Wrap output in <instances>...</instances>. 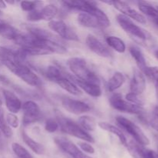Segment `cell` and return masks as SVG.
I'll return each instance as SVG.
<instances>
[{
    "label": "cell",
    "instance_id": "6da1fadb",
    "mask_svg": "<svg viewBox=\"0 0 158 158\" xmlns=\"http://www.w3.org/2000/svg\"><path fill=\"white\" fill-rule=\"evenodd\" d=\"M2 63L11 73L21 79L29 86H35V87H41L43 86V81L40 77L30 67H29L23 62L7 60Z\"/></svg>",
    "mask_w": 158,
    "mask_h": 158
},
{
    "label": "cell",
    "instance_id": "7a4b0ae2",
    "mask_svg": "<svg viewBox=\"0 0 158 158\" xmlns=\"http://www.w3.org/2000/svg\"><path fill=\"white\" fill-rule=\"evenodd\" d=\"M68 68L73 77L84 81L100 85V80L96 73L89 67L85 59L81 57H71L66 61Z\"/></svg>",
    "mask_w": 158,
    "mask_h": 158
},
{
    "label": "cell",
    "instance_id": "3957f363",
    "mask_svg": "<svg viewBox=\"0 0 158 158\" xmlns=\"http://www.w3.org/2000/svg\"><path fill=\"white\" fill-rule=\"evenodd\" d=\"M56 120L59 123L60 130L64 134L73 136L76 138H78L88 143L94 142V137L89 133L82 129L78 123H76L74 120L63 117V116H58Z\"/></svg>",
    "mask_w": 158,
    "mask_h": 158
},
{
    "label": "cell",
    "instance_id": "277c9868",
    "mask_svg": "<svg viewBox=\"0 0 158 158\" xmlns=\"http://www.w3.org/2000/svg\"><path fill=\"white\" fill-rule=\"evenodd\" d=\"M115 119L120 128L124 130L127 134H129L135 140L137 143L143 147L150 144V140L148 137L143 133L141 128L137 126L136 123L123 116H117Z\"/></svg>",
    "mask_w": 158,
    "mask_h": 158
},
{
    "label": "cell",
    "instance_id": "5b68a950",
    "mask_svg": "<svg viewBox=\"0 0 158 158\" xmlns=\"http://www.w3.org/2000/svg\"><path fill=\"white\" fill-rule=\"evenodd\" d=\"M116 19L122 29H123V31L131 36L136 38L139 41L141 42H145L148 39V32H145V30H143L142 28L135 24L134 21L130 18L122 14H118Z\"/></svg>",
    "mask_w": 158,
    "mask_h": 158
},
{
    "label": "cell",
    "instance_id": "8992f818",
    "mask_svg": "<svg viewBox=\"0 0 158 158\" xmlns=\"http://www.w3.org/2000/svg\"><path fill=\"white\" fill-rule=\"evenodd\" d=\"M110 106L116 110L122 113H127L131 114H141L143 108L141 106L133 104L127 101L120 94H114L109 99Z\"/></svg>",
    "mask_w": 158,
    "mask_h": 158
},
{
    "label": "cell",
    "instance_id": "52a82bcc",
    "mask_svg": "<svg viewBox=\"0 0 158 158\" xmlns=\"http://www.w3.org/2000/svg\"><path fill=\"white\" fill-rule=\"evenodd\" d=\"M48 26L52 32L63 40L73 42L80 41V38L77 32L63 20L53 19L49 22Z\"/></svg>",
    "mask_w": 158,
    "mask_h": 158
},
{
    "label": "cell",
    "instance_id": "ba28073f",
    "mask_svg": "<svg viewBox=\"0 0 158 158\" xmlns=\"http://www.w3.org/2000/svg\"><path fill=\"white\" fill-rule=\"evenodd\" d=\"M23 110V124L26 127L35 123L41 117L40 106L33 100H26L22 105Z\"/></svg>",
    "mask_w": 158,
    "mask_h": 158
},
{
    "label": "cell",
    "instance_id": "9c48e42d",
    "mask_svg": "<svg viewBox=\"0 0 158 158\" xmlns=\"http://www.w3.org/2000/svg\"><path fill=\"white\" fill-rule=\"evenodd\" d=\"M103 3L113 6L116 9L120 11L122 15L128 17L131 19L134 20L140 24L145 25L147 23V19L143 14L137 12L136 9L131 8L126 2L123 1H103Z\"/></svg>",
    "mask_w": 158,
    "mask_h": 158
},
{
    "label": "cell",
    "instance_id": "30bf717a",
    "mask_svg": "<svg viewBox=\"0 0 158 158\" xmlns=\"http://www.w3.org/2000/svg\"><path fill=\"white\" fill-rule=\"evenodd\" d=\"M54 142L60 150L69 154L73 158H93L85 154L77 145L73 143L66 137H56L54 138Z\"/></svg>",
    "mask_w": 158,
    "mask_h": 158
},
{
    "label": "cell",
    "instance_id": "8fae6325",
    "mask_svg": "<svg viewBox=\"0 0 158 158\" xmlns=\"http://www.w3.org/2000/svg\"><path fill=\"white\" fill-rule=\"evenodd\" d=\"M61 105L67 112L75 115H82L91 110L90 106L88 103L68 97L61 99Z\"/></svg>",
    "mask_w": 158,
    "mask_h": 158
},
{
    "label": "cell",
    "instance_id": "7c38bea8",
    "mask_svg": "<svg viewBox=\"0 0 158 158\" xmlns=\"http://www.w3.org/2000/svg\"><path fill=\"white\" fill-rule=\"evenodd\" d=\"M86 45L89 48V50L100 57L111 58L114 56L112 50L103 42L100 41L97 37L92 34H89L86 36Z\"/></svg>",
    "mask_w": 158,
    "mask_h": 158
},
{
    "label": "cell",
    "instance_id": "4fadbf2b",
    "mask_svg": "<svg viewBox=\"0 0 158 158\" xmlns=\"http://www.w3.org/2000/svg\"><path fill=\"white\" fill-rule=\"evenodd\" d=\"M3 97L5 100V104L9 113L16 114L22 110V101L18 96L12 91L6 89H2Z\"/></svg>",
    "mask_w": 158,
    "mask_h": 158
},
{
    "label": "cell",
    "instance_id": "5bb4252c",
    "mask_svg": "<svg viewBox=\"0 0 158 158\" xmlns=\"http://www.w3.org/2000/svg\"><path fill=\"white\" fill-rule=\"evenodd\" d=\"M69 76L71 80L81 89L82 92H85L87 95L90 96L94 98H99L102 96V89L100 87V85L80 80V79L76 78L73 75Z\"/></svg>",
    "mask_w": 158,
    "mask_h": 158
},
{
    "label": "cell",
    "instance_id": "9a60e30c",
    "mask_svg": "<svg viewBox=\"0 0 158 158\" xmlns=\"http://www.w3.org/2000/svg\"><path fill=\"white\" fill-rule=\"evenodd\" d=\"M146 89V80L143 73L138 69H134L130 84V91L135 95H140Z\"/></svg>",
    "mask_w": 158,
    "mask_h": 158
},
{
    "label": "cell",
    "instance_id": "2e32d148",
    "mask_svg": "<svg viewBox=\"0 0 158 158\" xmlns=\"http://www.w3.org/2000/svg\"><path fill=\"white\" fill-rule=\"evenodd\" d=\"M56 83L59 86H60L62 89H64L65 91H66V92H68L69 94H70L71 95L73 96L80 97V96H81L82 94H83V92L81 91V89L78 87V86H77L72 80H71L69 74H66V76L62 77V78L60 79V80H59Z\"/></svg>",
    "mask_w": 158,
    "mask_h": 158
},
{
    "label": "cell",
    "instance_id": "e0dca14e",
    "mask_svg": "<svg viewBox=\"0 0 158 158\" xmlns=\"http://www.w3.org/2000/svg\"><path fill=\"white\" fill-rule=\"evenodd\" d=\"M21 137L26 146L31 150L33 153L37 155H43L46 153V148L42 143H39L36 140L32 139V137L28 135L27 133L25 131H21Z\"/></svg>",
    "mask_w": 158,
    "mask_h": 158
},
{
    "label": "cell",
    "instance_id": "ac0fdd59",
    "mask_svg": "<svg viewBox=\"0 0 158 158\" xmlns=\"http://www.w3.org/2000/svg\"><path fill=\"white\" fill-rule=\"evenodd\" d=\"M130 151L139 158H158V153L148 148H144L138 143L127 145Z\"/></svg>",
    "mask_w": 158,
    "mask_h": 158
},
{
    "label": "cell",
    "instance_id": "d6986e66",
    "mask_svg": "<svg viewBox=\"0 0 158 158\" xmlns=\"http://www.w3.org/2000/svg\"><path fill=\"white\" fill-rule=\"evenodd\" d=\"M97 125L103 131L110 133V134L116 136L118 138V140H120L121 144L127 146V139L126 136L124 135L123 131L120 128L117 127L116 126L111 124V123H107V122H99Z\"/></svg>",
    "mask_w": 158,
    "mask_h": 158
},
{
    "label": "cell",
    "instance_id": "ffe728a7",
    "mask_svg": "<svg viewBox=\"0 0 158 158\" xmlns=\"http://www.w3.org/2000/svg\"><path fill=\"white\" fill-rule=\"evenodd\" d=\"M128 49H129L131 56L135 60L136 64L138 66L139 70L141 71L142 73L144 72L146 68L148 67V65H147L146 59H145V56L141 49L135 45H131Z\"/></svg>",
    "mask_w": 158,
    "mask_h": 158
},
{
    "label": "cell",
    "instance_id": "44dd1931",
    "mask_svg": "<svg viewBox=\"0 0 158 158\" xmlns=\"http://www.w3.org/2000/svg\"><path fill=\"white\" fill-rule=\"evenodd\" d=\"M20 32L14 26L0 19V36L9 40L15 41Z\"/></svg>",
    "mask_w": 158,
    "mask_h": 158
},
{
    "label": "cell",
    "instance_id": "7402d4cb",
    "mask_svg": "<svg viewBox=\"0 0 158 158\" xmlns=\"http://www.w3.org/2000/svg\"><path fill=\"white\" fill-rule=\"evenodd\" d=\"M126 82V77L123 73L120 72H116L109 79L106 83V88L109 92H114L120 89Z\"/></svg>",
    "mask_w": 158,
    "mask_h": 158
},
{
    "label": "cell",
    "instance_id": "603a6c76",
    "mask_svg": "<svg viewBox=\"0 0 158 158\" xmlns=\"http://www.w3.org/2000/svg\"><path fill=\"white\" fill-rule=\"evenodd\" d=\"M77 22L83 27L100 28L97 19L87 12H80L77 15Z\"/></svg>",
    "mask_w": 158,
    "mask_h": 158
},
{
    "label": "cell",
    "instance_id": "cb8c5ba5",
    "mask_svg": "<svg viewBox=\"0 0 158 158\" xmlns=\"http://www.w3.org/2000/svg\"><path fill=\"white\" fill-rule=\"evenodd\" d=\"M66 75V74L63 72L59 66H55V65L48 66L43 71V76L49 81L53 82L55 83Z\"/></svg>",
    "mask_w": 158,
    "mask_h": 158
},
{
    "label": "cell",
    "instance_id": "d4e9b609",
    "mask_svg": "<svg viewBox=\"0 0 158 158\" xmlns=\"http://www.w3.org/2000/svg\"><path fill=\"white\" fill-rule=\"evenodd\" d=\"M106 42L108 46H110L111 49H113L114 51L119 52V53H123L126 51V44H125L124 41L120 37L111 35H107L106 37Z\"/></svg>",
    "mask_w": 158,
    "mask_h": 158
},
{
    "label": "cell",
    "instance_id": "484cf974",
    "mask_svg": "<svg viewBox=\"0 0 158 158\" xmlns=\"http://www.w3.org/2000/svg\"><path fill=\"white\" fill-rule=\"evenodd\" d=\"M58 7L56 5L52 4V3L43 6L41 9H40L41 19L44 20V21L50 22L53 20L54 18L58 14Z\"/></svg>",
    "mask_w": 158,
    "mask_h": 158
},
{
    "label": "cell",
    "instance_id": "4316f807",
    "mask_svg": "<svg viewBox=\"0 0 158 158\" xmlns=\"http://www.w3.org/2000/svg\"><path fill=\"white\" fill-rule=\"evenodd\" d=\"M78 124L86 132L94 131L97 127V122L94 117L89 115H82L78 119Z\"/></svg>",
    "mask_w": 158,
    "mask_h": 158
},
{
    "label": "cell",
    "instance_id": "83f0119b",
    "mask_svg": "<svg viewBox=\"0 0 158 158\" xmlns=\"http://www.w3.org/2000/svg\"><path fill=\"white\" fill-rule=\"evenodd\" d=\"M29 33L41 40H52L56 41V37L52 35L49 31L39 27H29Z\"/></svg>",
    "mask_w": 158,
    "mask_h": 158
},
{
    "label": "cell",
    "instance_id": "f1b7e54d",
    "mask_svg": "<svg viewBox=\"0 0 158 158\" xmlns=\"http://www.w3.org/2000/svg\"><path fill=\"white\" fill-rule=\"evenodd\" d=\"M138 8L141 12L151 18V19L158 17V9L152 5L145 2H138Z\"/></svg>",
    "mask_w": 158,
    "mask_h": 158
},
{
    "label": "cell",
    "instance_id": "f546056e",
    "mask_svg": "<svg viewBox=\"0 0 158 158\" xmlns=\"http://www.w3.org/2000/svg\"><path fill=\"white\" fill-rule=\"evenodd\" d=\"M11 147H12L13 153L18 158H34L33 156L29 153V151L26 148H25L19 143L13 142Z\"/></svg>",
    "mask_w": 158,
    "mask_h": 158
},
{
    "label": "cell",
    "instance_id": "4dcf8cb0",
    "mask_svg": "<svg viewBox=\"0 0 158 158\" xmlns=\"http://www.w3.org/2000/svg\"><path fill=\"white\" fill-rule=\"evenodd\" d=\"M0 131L7 138H10L13 135L12 128L9 127V125L6 123V120L4 115V111L1 108H0Z\"/></svg>",
    "mask_w": 158,
    "mask_h": 158
},
{
    "label": "cell",
    "instance_id": "1f68e13d",
    "mask_svg": "<svg viewBox=\"0 0 158 158\" xmlns=\"http://www.w3.org/2000/svg\"><path fill=\"white\" fill-rule=\"evenodd\" d=\"M43 4V2L40 1H23L20 2V7L22 10L29 13L35 9H39Z\"/></svg>",
    "mask_w": 158,
    "mask_h": 158
},
{
    "label": "cell",
    "instance_id": "d6a6232c",
    "mask_svg": "<svg viewBox=\"0 0 158 158\" xmlns=\"http://www.w3.org/2000/svg\"><path fill=\"white\" fill-rule=\"evenodd\" d=\"M59 128H60V126H59V123L56 119L50 117V118H48L45 122L44 129L47 133L53 134L58 131Z\"/></svg>",
    "mask_w": 158,
    "mask_h": 158
},
{
    "label": "cell",
    "instance_id": "836d02e7",
    "mask_svg": "<svg viewBox=\"0 0 158 158\" xmlns=\"http://www.w3.org/2000/svg\"><path fill=\"white\" fill-rule=\"evenodd\" d=\"M143 73L156 84H158V66H148Z\"/></svg>",
    "mask_w": 158,
    "mask_h": 158
},
{
    "label": "cell",
    "instance_id": "e575fe53",
    "mask_svg": "<svg viewBox=\"0 0 158 158\" xmlns=\"http://www.w3.org/2000/svg\"><path fill=\"white\" fill-rule=\"evenodd\" d=\"M6 120L7 124L11 128L16 129L19 126V118L16 116V114L9 113V114H6Z\"/></svg>",
    "mask_w": 158,
    "mask_h": 158
},
{
    "label": "cell",
    "instance_id": "d590c367",
    "mask_svg": "<svg viewBox=\"0 0 158 158\" xmlns=\"http://www.w3.org/2000/svg\"><path fill=\"white\" fill-rule=\"evenodd\" d=\"M77 146H78V148H80L83 152L86 153V154H95L96 152L95 148L93 147V145L91 144L90 143H88V142H85V141L78 142Z\"/></svg>",
    "mask_w": 158,
    "mask_h": 158
},
{
    "label": "cell",
    "instance_id": "8d00e7d4",
    "mask_svg": "<svg viewBox=\"0 0 158 158\" xmlns=\"http://www.w3.org/2000/svg\"><path fill=\"white\" fill-rule=\"evenodd\" d=\"M125 100L127 101L130 102V103H133V104H136L141 106L143 105V101L139 98L138 96L135 95L134 94H131V93H128L127 94H126V96H125Z\"/></svg>",
    "mask_w": 158,
    "mask_h": 158
},
{
    "label": "cell",
    "instance_id": "74e56055",
    "mask_svg": "<svg viewBox=\"0 0 158 158\" xmlns=\"http://www.w3.org/2000/svg\"><path fill=\"white\" fill-rule=\"evenodd\" d=\"M27 20L29 22H39L41 21V16H40V9H35V10L32 11V12H29L27 14Z\"/></svg>",
    "mask_w": 158,
    "mask_h": 158
},
{
    "label": "cell",
    "instance_id": "f35d334b",
    "mask_svg": "<svg viewBox=\"0 0 158 158\" xmlns=\"http://www.w3.org/2000/svg\"><path fill=\"white\" fill-rule=\"evenodd\" d=\"M7 7V5L5 2V1H0V9H6Z\"/></svg>",
    "mask_w": 158,
    "mask_h": 158
},
{
    "label": "cell",
    "instance_id": "ab89813d",
    "mask_svg": "<svg viewBox=\"0 0 158 158\" xmlns=\"http://www.w3.org/2000/svg\"><path fill=\"white\" fill-rule=\"evenodd\" d=\"M152 21L154 22V24H155L156 26H157V27L158 28V17H157V18H154V19H152Z\"/></svg>",
    "mask_w": 158,
    "mask_h": 158
},
{
    "label": "cell",
    "instance_id": "60d3db41",
    "mask_svg": "<svg viewBox=\"0 0 158 158\" xmlns=\"http://www.w3.org/2000/svg\"><path fill=\"white\" fill-rule=\"evenodd\" d=\"M5 2L6 3V4H9V5H14L15 4V2H13V1H6Z\"/></svg>",
    "mask_w": 158,
    "mask_h": 158
},
{
    "label": "cell",
    "instance_id": "b9f144b4",
    "mask_svg": "<svg viewBox=\"0 0 158 158\" xmlns=\"http://www.w3.org/2000/svg\"><path fill=\"white\" fill-rule=\"evenodd\" d=\"M2 15H3V12L2 11V9H0V19H1V18L2 17Z\"/></svg>",
    "mask_w": 158,
    "mask_h": 158
},
{
    "label": "cell",
    "instance_id": "7bdbcfd3",
    "mask_svg": "<svg viewBox=\"0 0 158 158\" xmlns=\"http://www.w3.org/2000/svg\"><path fill=\"white\" fill-rule=\"evenodd\" d=\"M0 90H2V88L1 87H0ZM2 105V100L1 97H0V106H1Z\"/></svg>",
    "mask_w": 158,
    "mask_h": 158
},
{
    "label": "cell",
    "instance_id": "ee69618b",
    "mask_svg": "<svg viewBox=\"0 0 158 158\" xmlns=\"http://www.w3.org/2000/svg\"><path fill=\"white\" fill-rule=\"evenodd\" d=\"M155 56L157 57V58L158 59V49H157V50L155 51Z\"/></svg>",
    "mask_w": 158,
    "mask_h": 158
},
{
    "label": "cell",
    "instance_id": "f6af8a7d",
    "mask_svg": "<svg viewBox=\"0 0 158 158\" xmlns=\"http://www.w3.org/2000/svg\"><path fill=\"white\" fill-rule=\"evenodd\" d=\"M156 87H157V94H158V84H156Z\"/></svg>",
    "mask_w": 158,
    "mask_h": 158
},
{
    "label": "cell",
    "instance_id": "bcb514c9",
    "mask_svg": "<svg viewBox=\"0 0 158 158\" xmlns=\"http://www.w3.org/2000/svg\"><path fill=\"white\" fill-rule=\"evenodd\" d=\"M0 137H1V131H0Z\"/></svg>",
    "mask_w": 158,
    "mask_h": 158
},
{
    "label": "cell",
    "instance_id": "7dc6e473",
    "mask_svg": "<svg viewBox=\"0 0 158 158\" xmlns=\"http://www.w3.org/2000/svg\"><path fill=\"white\" fill-rule=\"evenodd\" d=\"M157 9H158V6H157Z\"/></svg>",
    "mask_w": 158,
    "mask_h": 158
}]
</instances>
